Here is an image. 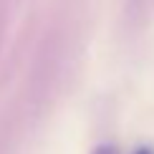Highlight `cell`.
I'll return each mask as SVG.
<instances>
[{
	"mask_svg": "<svg viewBox=\"0 0 154 154\" xmlns=\"http://www.w3.org/2000/svg\"><path fill=\"white\" fill-rule=\"evenodd\" d=\"M94 154H116V149H114L111 144H101V146H96Z\"/></svg>",
	"mask_w": 154,
	"mask_h": 154,
	"instance_id": "obj_1",
	"label": "cell"
},
{
	"mask_svg": "<svg viewBox=\"0 0 154 154\" xmlns=\"http://www.w3.org/2000/svg\"><path fill=\"white\" fill-rule=\"evenodd\" d=\"M134 154H154V149H149V146H139Z\"/></svg>",
	"mask_w": 154,
	"mask_h": 154,
	"instance_id": "obj_2",
	"label": "cell"
}]
</instances>
